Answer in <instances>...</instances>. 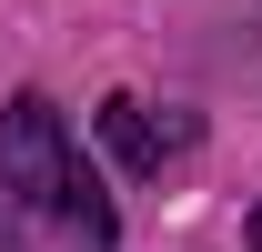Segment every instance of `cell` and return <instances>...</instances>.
Returning a JSON list of instances; mask_svg holds the SVG:
<instances>
[{"label":"cell","instance_id":"cell-1","mask_svg":"<svg viewBox=\"0 0 262 252\" xmlns=\"http://www.w3.org/2000/svg\"><path fill=\"white\" fill-rule=\"evenodd\" d=\"M0 252H111V192L81 172L40 91L0 111Z\"/></svg>","mask_w":262,"mask_h":252},{"label":"cell","instance_id":"cell-2","mask_svg":"<svg viewBox=\"0 0 262 252\" xmlns=\"http://www.w3.org/2000/svg\"><path fill=\"white\" fill-rule=\"evenodd\" d=\"M101 141H111V161H121V172H162V152L182 141V131H162L131 91H111V101H101Z\"/></svg>","mask_w":262,"mask_h":252},{"label":"cell","instance_id":"cell-3","mask_svg":"<svg viewBox=\"0 0 262 252\" xmlns=\"http://www.w3.org/2000/svg\"><path fill=\"white\" fill-rule=\"evenodd\" d=\"M252 252H262V212H252Z\"/></svg>","mask_w":262,"mask_h":252}]
</instances>
